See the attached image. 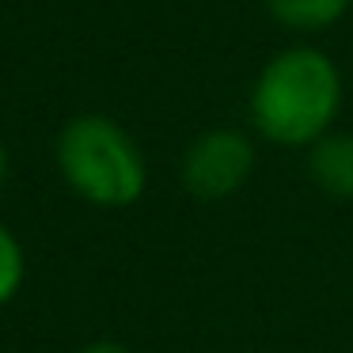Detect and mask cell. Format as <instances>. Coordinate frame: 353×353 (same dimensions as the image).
<instances>
[{
  "mask_svg": "<svg viewBox=\"0 0 353 353\" xmlns=\"http://www.w3.org/2000/svg\"><path fill=\"white\" fill-rule=\"evenodd\" d=\"M342 110V72L323 50L285 46L251 88V122L270 145L312 148Z\"/></svg>",
  "mask_w": 353,
  "mask_h": 353,
  "instance_id": "6da1fadb",
  "label": "cell"
},
{
  "mask_svg": "<svg viewBox=\"0 0 353 353\" xmlns=\"http://www.w3.org/2000/svg\"><path fill=\"white\" fill-rule=\"evenodd\" d=\"M57 171L72 194L99 209H125L145 194L148 168L137 141L107 114H77L57 133Z\"/></svg>",
  "mask_w": 353,
  "mask_h": 353,
  "instance_id": "7a4b0ae2",
  "label": "cell"
},
{
  "mask_svg": "<svg viewBox=\"0 0 353 353\" xmlns=\"http://www.w3.org/2000/svg\"><path fill=\"white\" fill-rule=\"evenodd\" d=\"M254 171V145L239 130H205L183 156V186L198 201L232 198Z\"/></svg>",
  "mask_w": 353,
  "mask_h": 353,
  "instance_id": "3957f363",
  "label": "cell"
},
{
  "mask_svg": "<svg viewBox=\"0 0 353 353\" xmlns=\"http://www.w3.org/2000/svg\"><path fill=\"white\" fill-rule=\"evenodd\" d=\"M307 175L323 194L338 201H353V133H334L319 137L307 148Z\"/></svg>",
  "mask_w": 353,
  "mask_h": 353,
  "instance_id": "277c9868",
  "label": "cell"
},
{
  "mask_svg": "<svg viewBox=\"0 0 353 353\" xmlns=\"http://www.w3.org/2000/svg\"><path fill=\"white\" fill-rule=\"evenodd\" d=\"M350 4L353 0H266L270 16L281 27L300 31V34H315V31L334 27L350 12Z\"/></svg>",
  "mask_w": 353,
  "mask_h": 353,
  "instance_id": "5b68a950",
  "label": "cell"
},
{
  "mask_svg": "<svg viewBox=\"0 0 353 353\" xmlns=\"http://www.w3.org/2000/svg\"><path fill=\"white\" fill-rule=\"evenodd\" d=\"M23 270H27L23 247H19V239L12 236V228L0 224V307L19 292V285H23Z\"/></svg>",
  "mask_w": 353,
  "mask_h": 353,
  "instance_id": "8992f818",
  "label": "cell"
},
{
  "mask_svg": "<svg viewBox=\"0 0 353 353\" xmlns=\"http://www.w3.org/2000/svg\"><path fill=\"white\" fill-rule=\"evenodd\" d=\"M80 353H130L122 342H110V338H99V342H88Z\"/></svg>",
  "mask_w": 353,
  "mask_h": 353,
  "instance_id": "52a82bcc",
  "label": "cell"
},
{
  "mask_svg": "<svg viewBox=\"0 0 353 353\" xmlns=\"http://www.w3.org/2000/svg\"><path fill=\"white\" fill-rule=\"evenodd\" d=\"M4 179H8V152L0 145V186H4Z\"/></svg>",
  "mask_w": 353,
  "mask_h": 353,
  "instance_id": "ba28073f",
  "label": "cell"
}]
</instances>
